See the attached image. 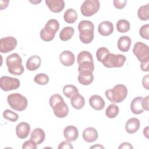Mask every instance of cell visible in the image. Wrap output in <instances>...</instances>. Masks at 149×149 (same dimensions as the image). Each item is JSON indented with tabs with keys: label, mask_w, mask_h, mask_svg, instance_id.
<instances>
[{
	"label": "cell",
	"mask_w": 149,
	"mask_h": 149,
	"mask_svg": "<svg viewBox=\"0 0 149 149\" xmlns=\"http://www.w3.org/2000/svg\"><path fill=\"white\" fill-rule=\"evenodd\" d=\"M49 103L52 108L54 115L59 118H65L69 113V108L65 102L62 97L59 94H54L51 96Z\"/></svg>",
	"instance_id": "cell-1"
},
{
	"label": "cell",
	"mask_w": 149,
	"mask_h": 149,
	"mask_svg": "<svg viewBox=\"0 0 149 149\" xmlns=\"http://www.w3.org/2000/svg\"><path fill=\"white\" fill-rule=\"evenodd\" d=\"M78 30L80 32L79 38L84 44H89L92 42L94 37V25L90 20H81L78 24Z\"/></svg>",
	"instance_id": "cell-2"
},
{
	"label": "cell",
	"mask_w": 149,
	"mask_h": 149,
	"mask_svg": "<svg viewBox=\"0 0 149 149\" xmlns=\"http://www.w3.org/2000/svg\"><path fill=\"white\" fill-rule=\"evenodd\" d=\"M105 95L107 98L111 102L120 103L126 98L127 88L123 84H116L112 88L107 90L105 92Z\"/></svg>",
	"instance_id": "cell-3"
},
{
	"label": "cell",
	"mask_w": 149,
	"mask_h": 149,
	"mask_svg": "<svg viewBox=\"0 0 149 149\" xmlns=\"http://www.w3.org/2000/svg\"><path fill=\"white\" fill-rule=\"evenodd\" d=\"M6 65L8 72L13 75L20 76L24 71L22 65V59L17 53H13L6 57Z\"/></svg>",
	"instance_id": "cell-4"
},
{
	"label": "cell",
	"mask_w": 149,
	"mask_h": 149,
	"mask_svg": "<svg viewBox=\"0 0 149 149\" xmlns=\"http://www.w3.org/2000/svg\"><path fill=\"white\" fill-rule=\"evenodd\" d=\"M59 28V23L57 20L54 19H49L45 24L44 27L40 31V36L41 39L46 42L52 41L54 38Z\"/></svg>",
	"instance_id": "cell-5"
},
{
	"label": "cell",
	"mask_w": 149,
	"mask_h": 149,
	"mask_svg": "<svg viewBox=\"0 0 149 149\" xmlns=\"http://www.w3.org/2000/svg\"><path fill=\"white\" fill-rule=\"evenodd\" d=\"M7 102L10 107L17 111L25 110L28 105L27 98L20 93H13L7 97Z\"/></svg>",
	"instance_id": "cell-6"
},
{
	"label": "cell",
	"mask_w": 149,
	"mask_h": 149,
	"mask_svg": "<svg viewBox=\"0 0 149 149\" xmlns=\"http://www.w3.org/2000/svg\"><path fill=\"white\" fill-rule=\"evenodd\" d=\"M126 61V58L125 55L109 52L101 63L105 67L108 68H120L123 66Z\"/></svg>",
	"instance_id": "cell-7"
},
{
	"label": "cell",
	"mask_w": 149,
	"mask_h": 149,
	"mask_svg": "<svg viewBox=\"0 0 149 149\" xmlns=\"http://www.w3.org/2000/svg\"><path fill=\"white\" fill-rule=\"evenodd\" d=\"M100 3L98 0H86L81 5V14L86 17H90L95 14L100 9Z\"/></svg>",
	"instance_id": "cell-8"
},
{
	"label": "cell",
	"mask_w": 149,
	"mask_h": 149,
	"mask_svg": "<svg viewBox=\"0 0 149 149\" xmlns=\"http://www.w3.org/2000/svg\"><path fill=\"white\" fill-rule=\"evenodd\" d=\"M133 52L140 62L149 61V48L145 43L136 42L133 48Z\"/></svg>",
	"instance_id": "cell-9"
},
{
	"label": "cell",
	"mask_w": 149,
	"mask_h": 149,
	"mask_svg": "<svg viewBox=\"0 0 149 149\" xmlns=\"http://www.w3.org/2000/svg\"><path fill=\"white\" fill-rule=\"evenodd\" d=\"M20 86V82L17 78L3 76L0 79V87L3 91H9L16 90Z\"/></svg>",
	"instance_id": "cell-10"
},
{
	"label": "cell",
	"mask_w": 149,
	"mask_h": 149,
	"mask_svg": "<svg viewBox=\"0 0 149 149\" xmlns=\"http://www.w3.org/2000/svg\"><path fill=\"white\" fill-rule=\"evenodd\" d=\"M17 44V40L12 36L3 37L0 40V52L1 53H8L13 51Z\"/></svg>",
	"instance_id": "cell-11"
},
{
	"label": "cell",
	"mask_w": 149,
	"mask_h": 149,
	"mask_svg": "<svg viewBox=\"0 0 149 149\" xmlns=\"http://www.w3.org/2000/svg\"><path fill=\"white\" fill-rule=\"evenodd\" d=\"M30 132V126L26 122L19 123L16 127V134L17 137L20 139H24L29 135Z\"/></svg>",
	"instance_id": "cell-12"
},
{
	"label": "cell",
	"mask_w": 149,
	"mask_h": 149,
	"mask_svg": "<svg viewBox=\"0 0 149 149\" xmlns=\"http://www.w3.org/2000/svg\"><path fill=\"white\" fill-rule=\"evenodd\" d=\"M59 61L65 66L73 65L75 61V57L73 53L69 50L62 51L59 55Z\"/></svg>",
	"instance_id": "cell-13"
},
{
	"label": "cell",
	"mask_w": 149,
	"mask_h": 149,
	"mask_svg": "<svg viewBox=\"0 0 149 149\" xmlns=\"http://www.w3.org/2000/svg\"><path fill=\"white\" fill-rule=\"evenodd\" d=\"M82 137L85 141L88 143H93L97 140L98 133L95 128L93 127H88L83 130Z\"/></svg>",
	"instance_id": "cell-14"
},
{
	"label": "cell",
	"mask_w": 149,
	"mask_h": 149,
	"mask_svg": "<svg viewBox=\"0 0 149 149\" xmlns=\"http://www.w3.org/2000/svg\"><path fill=\"white\" fill-rule=\"evenodd\" d=\"M63 135L65 139L70 142L74 141L79 136V132L74 126L69 125L63 130Z\"/></svg>",
	"instance_id": "cell-15"
},
{
	"label": "cell",
	"mask_w": 149,
	"mask_h": 149,
	"mask_svg": "<svg viewBox=\"0 0 149 149\" xmlns=\"http://www.w3.org/2000/svg\"><path fill=\"white\" fill-rule=\"evenodd\" d=\"M90 107L95 110L101 111L104 109L105 103L104 100L98 95H93L89 98Z\"/></svg>",
	"instance_id": "cell-16"
},
{
	"label": "cell",
	"mask_w": 149,
	"mask_h": 149,
	"mask_svg": "<svg viewBox=\"0 0 149 149\" xmlns=\"http://www.w3.org/2000/svg\"><path fill=\"white\" fill-rule=\"evenodd\" d=\"M45 3L49 10L54 13L61 12L65 7V2L63 0H46Z\"/></svg>",
	"instance_id": "cell-17"
},
{
	"label": "cell",
	"mask_w": 149,
	"mask_h": 149,
	"mask_svg": "<svg viewBox=\"0 0 149 149\" xmlns=\"http://www.w3.org/2000/svg\"><path fill=\"white\" fill-rule=\"evenodd\" d=\"M113 24L109 21L101 22L98 27V33L103 36H108L113 32Z\"/></svg>",
	"instance_id": "cell-18"
},
{
	"label": "cell",
	"mask_w": 149,
	"mask_h": 149,
	"mask_svg": "<svg viewBox=\"0 0 149 149\" xmlns=\"http://www.w3.org/2000/svg\"><path fill=\"white\" fill-rule=\"evenodd\" d=\"M77 79L80 84L84 86H87L91 84L93 81L94 75L93 74V72H79Z\"/></svg>",
	"instance_id": "cell-19"
},
{
	"label": "cell",
	"mask_w": 149,
	"mask_h": 149,
	"mask_svg": "<svg viewBox=\"0 0 149 149\" xmlns=\"http://www.w3.org/2000/svg\"><path fill=\"white\" fill-rule=\"evenodd\" d=\"M140 126V122L139 119L136 118H132L126 122L125 130L129 134H133L139 130Z\"/></svg>",
	"instance_id": "cell-20"
},
{
	"label": "cell",
	"mask_w": 149,
	"mask_h": 149,
	"mask_svg": "<svg viewBox=\"0 0 149 149\" xmlns=\"http://www.w3.org/2000/svg\"><path fill=\"white\" fill-rule=\"evenodd\" d=\"M41 63V59L38 55L31 56L27 60L26 63V68L30 71H34L38 69Z\"/></svg>",
	"instance_id": "cell-21"
},
{
	"label": "cell",
	"mask_w": 149,
	"mask_h": 149,
	"mask_svg": "<svg viewBox=\"0 0 149 149\" xmlns=\"http://www.w3.org/2000/svg\"><path fill=\"white\" fill-rule=\"evenodd\" d=\"M45 139V133L41 128H36L31 133L30 140L37 145L42 143Z\"/></svg>",
	"instance_id": "cell-22"
},
{
	"label": "cell",
	"mask_w": 149,
	"mask_h": 149,
	"mask_svg": "<svg viewBox=\"0 0 149 149\" xmlns=\"http://www.w3.org/2000/svg\"><path fill=\"white\" fill-rule=\"evenodd\" d=\"M132 44L131 38L127 36H123L119 37L117 42L118 48L122 52H127Z\"/></svg>",
	"instance_id": "cell-23"
},
{
	"label": "cell",
	"mask_w": 149,
	"mask_h": 149,
	"mask_svg": "<svg viewBox=\"0 0 149 149\" xmlns=\"http://www.w3.org/2000/svg\"><path fill=\"white\" fill-rule=\"evenodd\" d=\"M142 97L138 96L134 98L130 104V109L134 114L139 115L144 111L142 107Z\"/></svg>",
	"instance_id": "cell-24"
},
{
	"label": "cell",
	"mask_w": 149,
	"mask_h": 149,
	"mask_svg": "<svg viewBox=\"0 0 149 149\" xmlns=\"http://www.w3.org/2000/svg\"><path fill=\"white\" fill-rule=\"evenodd\" d=\"M70 102L74 109H80L85 105V99L83 95L78 93L70 98Z\"/></svg>",
	"instance_id": "cell-25"
},
{
	"label": "cell",
	"mask_w": 149,
	"mask_h": 149,
	"mask_svg": "<svg viewBox=\"0 0 149 149\" xmlns=\"http://www.w3.org/2000/svg\"><path fill=\"white\" fill-rule=\"evenodd\" d=\"M74 33V30L72 27H63L59 33V38L63 41H66L70 40Z\"/></svg>",
	"instance_id": "cell-26"
},
{
	"label": "cell",
	"mask_w": 149,
	"mask_h": 149,
	"mask_svg": "<svg viewBox=\"0 0 149 149\" xmlns=\"http://www.w3.org/2000/svg\"><path fill=\"white\" fill-rule=\"evenodd\" d=\"M63 19L65 22L69 24L74 23L77 19V13L76 11L72 8L67 9L64 13Z\"/></svg>",
	"instance_id": "cell-27"
},
{
	"label": "cell",
	"mask_w": 149,
	"mask_h": 149,
	"mask_svg": "<svg viewBox=\"0 0 149 149\" xmlns=\"http://www.w3.org/2000/svg\"><path fill=\"white\" fill-rule=\"evenodd\" d=\"M138 17L143 21L148 20L149 19V3L140 6L137 10Z\"/></svg>",
	"instance_id": "cell-28"
},
{
	"label": "cell",
	"mask_w": 149,
	"mask_h": 149,
	"mask_svg": "<svg viewBox=\"0 0 149 149\" xmlns=\"http://www.w3.org/2000/svg\"><path fill=\"white\" fill-rule=\"evenodd\" d=\"M63 93L67 98H71L73 96L79 93V90L74 85L66 84L63 88Z\"/></svg>",
	"instance_id": "cell-29"
},
{
	"label": "cell",
	"mask_w": 149,
	"mask_h": 149,
	"mask_svg": "<svg viewBox=\"0 0 149 149\" xmlns=\"http://www.w3.org/2000/svg\"><path fill=\"white\" fill-rule=\"evenodd\" d=\"M119 112V108L115 104H111L108 105L105 110L106 116L110 119L115 118Z\"/></svg>",
	"instance_id": "cell-30"
},
{
	"label": "cell",
	"mask_w": 149,
	"mask_h": 149,
	"mask_svg": "<svg viewBox=\"0 0 149 149\" xmlns=\"http://www.w3.org/2000/svg\"><path fill=\"white\" fill-rule=\"evenodd\" d=\"M130 23L126 19H120L116 23V29L120 33H126L130 30Z\"/></svg>",
	"instance_id": "cell-31"
},
{
	"label": "cell",
	"mask_w": 149,
	"mask_h": 149,
	"mask_svg": "<svg viewBox=\"0 0 149 149\" xmlns=\"http://www.w3.org/2000/svg\"><path fill=\"white\" fill-rule=\"evenodd\" d=\"M85 61L94 62L92 54L88 51H83L78 54L77 56V62L79 64Z\"/></svg>",
	"instance_id": "cell-32"
},
{
	"label": "cell",
	"mask_w": 149,
	"mask_h": 149,
	"mask_svg": "<svg viewBox=\"0 0 149 149\" xmlns=\"http://www.w3.org/2000/svg\"><path fill=\"white\" fill-rule=\"evenodd\" d=\"M78 72H84V71H88L93 72L94 69V62L90 61H85L81 62L78 64Z\"/></svg>",
	"instance_id": "cell-33"
},
{
	"label": "cell",
	"mask_w": 149,
	"mask_h": 149,
	"mask_svg": "<svg viewBox=\"0 0 149 149\" xmlns=\"http://www.w3.org/2000/svg\"><path fill=\"white\" fill-rule=\"evenodd\" d=\"M34 81L39 85H46L49 81L48 76L44 73L36 74L34 78Z\"/></svg>",
	"instance_id": "cell-34"
},
{
	"label": "cell",
	"mask_w": 149,
	"mask_h": 149,
	"mask_svg": "<svg viewBox=\"0 0 149 149\" xmlns=\"http://www.w3.org/2000/svg\"><path fill=\"white\" fill-rule=\"evenodd\" d=\"M3 117L12 122H16L19 119L18 114L10 109H5L3 112Z\"/></svg>",
	"instance_id": "cell-35"
},
{
	"label": "cell",
	"mask_w": 149,
	"mask_h": 149,
	"mask_svg": "<svg viewBox=\"0 0 149 149\" xmlns=\"http://www.w3.org/2000/svg\"><path fill=\"white\" fill-rule=\"evenodd\" d=\"M109 53V51L108 48L105 47H100L99 48L96 52V57L97 60L102 62L105 56Z\"/></svg>",
	"instance_id": "cell-36"
},
{
	"label": "cell",
	"mask_w": 149,
	"mask_h": 149,
	"mask_svg": "<svg viewBox=\"0 0 149 149\" xmlns=\"http://www.w3.org/2000/svg\"><path fill=\"white\" fill-rule=\"evenodd\" d=\"M148 29H149V24H146L143 25L139 30V34L141 37L144 39L148 40L149 39V33H148Z\"/></svg>",
	"instance_id": "cell-37"
},
{
	"label": "cell",
	"mask_w": 149,
	"mask_h": 149,
	"mask_svg": "<svg viewBox=\"0 0 149 149\" xmlns=\"http://www.w3.org/2000/svg\"><path fill=\"white\" fill-rule=\"evenodd\" d=\"M37 144L35 143L33 141L29 140L26 141L22 145L23 149H36L37 148Z\"/></svg>",
	"instance_id": "cell-38"
},
{
	"label": "cell",
	"mask_w": 149,
	"mask_h": 149,
	"mask_svg": "<svg viewBox=\"0 0 149 149\" xmlns=\"http://www.w3.org/2000/svg\"><path fill=\"white\" fill-rule=\"evenodd\" d=\"M127 3L126 0H114L113 4L114 6L119 9H122L126 6Z\"/></svg>",
	"instance_id": "cell-39"
},
{
	"label": "cell",
	"mask_w": 149,
	"mask_h": 149,
	"mask_svg": "<svg viewBox=\"0 0 149 149\" xmlns=\"http://www.w3.org/2000/svg\"><path fill=\"white\" fill-rule=\"evenodd\" d=\"M58 148V149H62V148H68V149L71 148V149H72V148H73V147L70 141L66 140V141H63L61 143H60Z\"/></svg>",
	"instance_id": "cell-40"
},
{
	"label": "cell",
	"mask_w": 149,
	"mask_h": 149,
	"mask_svg": "<svg viewBox=\"0 0 149 149\" xmlns=\"http://www.w3.org/2000/svg\"><path fill=\"white\" fill-rule=\"evenodd\" d=\"M149 96L147 95L142 99V107L144 111H148V102H149Z\"/></svg>",
	"instance_id": "cell-41"
},
{
	"label": "cell",
	"mask_w": 149,
	"mask_h": 149,
	"mask_svg": "<svg viewBox=\"0 0 149 149\" xmlns=\"http://www.w3.org/2000/svg\"><path fill=\"white\" fill-rule=\"evenodd\" d=\"M149 79H148V74H146V76H144L143 77L142 79V84H143V86L144 87V88H146V90H148L149 89V87H148V84H149Z\"/></svg>",
	"instance_id": "cell-42"
},
{
	"label": "cell",
	"mask_w": 149,
	"mask_h": 149,
	"mask_svg": "<svg viewBox=\"0 0 149 149\" xmlns=\"http://www.w3.org/2000/svg\"><path fill=\"white\" fill-rule=\"evenodd\" d=\"M133 147L132 145L128 142H123L120 144L118 148L119 149H125V148H133Z\"/></svg>",
	"instance_id": "cell-43"
},
{
	"label": "cell",
	"mask_w": 149,
	"mask_h": 149,
	"mask_svg": "<svg viewBox=\"0 0 149 149\" xmlns=\"http://www.w3.org/2000/svg\"><path fill=\"white\" fill-rule=\"evenodd\" d=\"M148 63H149V61L141 62L140 68L143 71H144V72L148 71Z\"/></svg>",
	"instance_id": "cell-44"
},
{
	"label": "cell",
	"mask_w": 149,
	"mask_h": 149,
	"mask_svg": "<svg viewBox=\"0 0 149 149\" xmlns=\"http://www.w3.org/2000/svg\"><path fill=\"white\" fill-rule=\"evenodd\" d=\"M90 148H104V147L100 144H96L94 146L90 147Z\"/></svg>",
	"instance_id": "cell-45"
},
{
	"label": "cell",
	"mask_w": 149,
	"mask_h": 149,
	"mask_svg": "<svg viewBox=\"0 0 149 149\" xmlns=\"http://www.w3.org/2000/svg\"><path fill=\"white\" fill-rule=\"evenodd\" d=\"M143 134L146 137V138H148V126L146 127L143 130Z\"/></svg>",
	"instance_id": "cell-46"
}]
</instances>
